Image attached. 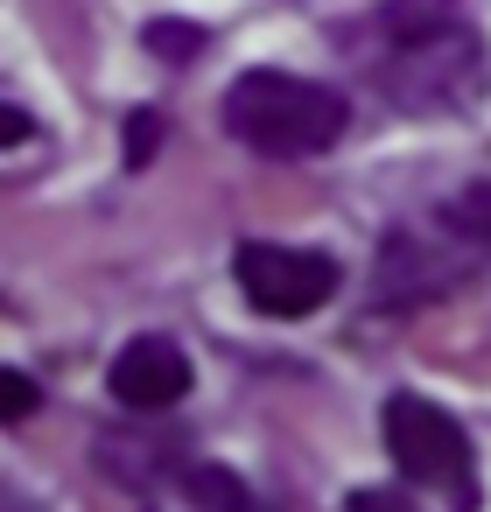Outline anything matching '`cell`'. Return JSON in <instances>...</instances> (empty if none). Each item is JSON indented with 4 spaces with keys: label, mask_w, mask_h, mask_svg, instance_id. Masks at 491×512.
<instances>
[{
    "label": "cell",
    "mask_w": 491,
    "mask_h": 512,
    "mask_svg": "<svg viewBox=\"0 0 491 512\" xmlns=\"http://www.w3.org/2000/svg\"><path fill=\"white\" fill-rule=\"evenodd\" d=\"M29 134H36V120H29L22 106H0V148H22Z\"/></svg>",
    "instance_id": "cell-13"
},
{
    "label": "cell",
    "mask_w": 491,
    "mask_h": 512,
    "mask_svg": "<svg viewBox=\"0 0 491 512\" xmlns=\"http://www.w3.org/2000/svg\"><path fill=\"white\" fill-rule=\"evenodd\" d=\"M106 386H113V400L127 414H162V407H176L190 393V358H183L176 337H127L113 372H106Z\"/></svg>",
    "instance_id": "cell-6"
},
{
    "label": "cell",
    "mask_w": 491,
    "mask_h": 512,
    "mask_svg": "<svg viewBox=\"0 0 491 512\" xmlns=\"http://www.w3.org/2000/svg\"><path fill=\"white\" fill-rule=\"evenodd\" d=\"M351 57L400 113H449L484 85V43L456 0H386Z\"/></svg>",
    "instance_id": "cell-1"
},
{
    "label": "cell",
    "mask_w": 491,
    "mask_h": 512,
    "mask_svg": "<svg viewBox=\"0 0 491 512\" xmlns=\"http://www.w3.org/2000/svg\"><path fill=\"white\" fill-rule=\"evenodd\" d=\"M148 50H162V57H190V50H204V29H183V22H155V29H148Z\"/></svg>",
    "instance_id": "cell-11"
},
{
    "label": "cell",
    "mask_w": 491,
    "mask_h": 512,
    "mask_svg": "<svg viewBox=\"0 0 491 512\" xmlns=\"http://www.w3.org/2000/svg\"><path fill=\"white\" fill-rule=\"evenodd\" d=\"M36 407H43L36 379H29V372H15V365H0V428H15V421H29Z\"/></svg>",
    "instance_id": "cell-9"
},
{
    "label": "cell",
    "mask_w": 491,
    "mask_h": 512,
    "mask_svg": "<svg viewBox=\"0 0 491 512\" xmlns=\"http://www.w3.org/2000/svg\"><path fill=\"white\" fill-rule=\"evenodd\" d=\"M232 274H239L246 302H253L260 316H281V323L316 316V309L337 295V281H344V267H337L330 253L274 246V239H246V246L232 253Z\"/></svg>",
    "instance_id": "cell-5"
},
{
    "label": "cell",
    "mask_w": 491,
    "mask_h": 512,
    "mask_svg": "<svg viewBox=\"0 0 491 512\" xmlns=\"http://www.w3.org/2000/svg\"><path fill=\"white\" fill-rule=\"evenodd\" d=\"M484 260H491V246H477L449 211H435L428 225L386 232L379 267H372V295H379V309H421V302H442L449 288H463Z\"/></svg>",
    "instance_id": "cell-3"
},
{
    "label": "cell",
    "mask_w": 491,
    "mask_h": 512,
    "mask_svg": "<svg viewBox=\"0 0 491 512\" xmlns=\"http://www.w3.org/2000/svg\"><path fill=\"white\" fill-rule=\"evenodd\" d=\"M379 435H386L393 470H407V484L442 491L456 512L477 505V456H470V435L449 407H435L421 393H393L379 414Z\"/></svg>",
    "instance_id": "cell-4"
},
{
    "label": "cell",
    "mask_w": 491,
    "mask_h": 512,
    "mask_svg": "<svg viewBox=\"0 0 491 512\" xmlns=\"http://www.w3.org/2000/svg\"><path fill=\"white\" fill-rule=\"evenodd\" d=\"M155 148H162V120H155V113H134V120H127V169H141Z\"/></svg>",
    "instance_id": "cell-12"
},
{
    "label": "cell",
    "mask_w": 491,
    "mask_h": 512,
    "mask_svg": "<svg viewBox=\"0 0 491 512\" xmlns=\"http://www.w3.org/2000/svg\"><path fill=\"white\" fill-rule=\"evenodd\" d=\"M442 211H449V218H456V225H463L477 246H491V183H463V190H456Z\"/></svg>",
    "instance_id": "cell-8"
},
{
    "label": "cell",
    "mask_w": 491,
    "mask_h": 512,
    "mask_svg": "<svg viewBox=\"0 0 491 512\" xmlns=\"http://www.w3.org/2000/svg\"><path fill=\"white\" fill-rule=\"evenodd\" d=\"M351 127V106L337 85L295 78V71H246L225 92V134L267 162H309L330 155Z\"/></svg>",
    "instance_id": "cell-2"
},
{
    "label": "cell",
    "mask_w": 491,
    "mask_h": 512,
    "mask_svg": "<svg viewBox=\"0 0 491 512\" xmlns=\"http://www.w3.org/2000/svg\"><path fill=\"white\" fill-rule=\"evenodd\" d=\"M344 512H421V505L407 491H393V484H365V491L344 498Z\"/></svg>",
    "instance_id": "cell-10"
},
{
    "label": "cell",
    "mask_w": 491,
    "mask_h": 512,
    "mask_svg": "<svg viewBox=\"0 0 491 512\" xmlns=\"http://www.w3.org/2000/svg\"><path fill=\"white\" fill-rule=\"evenodd\" d=\"M183 491H190L197 512H253V491H246L239 470H225V463H190V470H183Z\"/></svg>",
    "instance_id": "cell-7"
}]
</instances>
